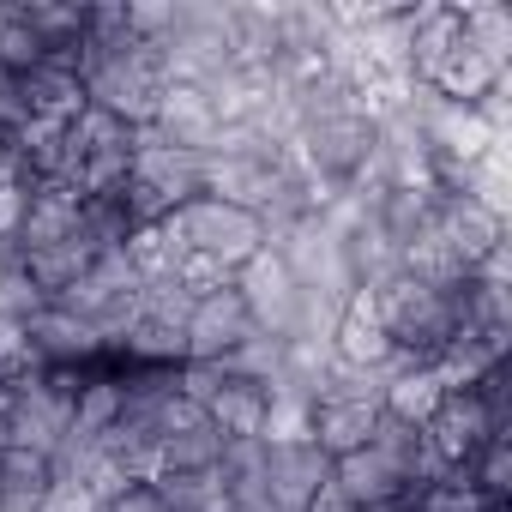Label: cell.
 <instances>
[{"label":"cell","mask_w":512,"mask_h":512,"mask_svg":"<svg viewBox=\"0 0 512 512\" xmlns=\"http://www.w3.org/2000/svg\"><path fill=\"white\" fill-rule=\"evenodd\" d=\"M211 512H241V506H229V500H223V506H211Z\"/></svg>","instance_id":"obj_26"},{"label":"cell","mask_w":512,"mask_h":512,"mask_svg":"<svg viewBox=\"0 0 512 512\" xmlns=\"http://www.w3.org/2000/svg\"><path fill=\"white\" fill-rule=\"evenodd\" d=\"M326 476H332V458L314 440H266V464H260L266 512H308Z\"/></svg>","instance_id":"obj_6"},{"label":"cell","mask_w":512,"mask_h":512,"mask_svg":"<svg viewBox=\"0 0 512 512\" xmlns=\"http://www.w3.org/2000/svg\"><path fill=\"white\" fill-rule=\"evenodd\" d=\"M25 103H31V121H49V127H73L91 103H85V79L55 67V61H37L25 79Z\"/></svg>","instance_id":"obj_19"},{"label":"cell","mask_w":512,"mask_h":512,"mask_svg":"<svg viewBox=\"0 0 512 512\" xmlns=\"http://www.w3.org/2000/svg\"><path fill=\"white\" fill-rule=\"evenodd\" d=\"M356 512H404V506H356Z\"/></svg>","instance_id":"obj_25"},{"label":"cell","mask_w":512,"mask_h":512,"mask_svg":"<svg viewBox=\"0 0 512 512\" xmlns=\"http://www.w3.org/2000/svg\"><path fill=\"white\" fill-rule=\"evenodd\" d=\"M458 25H464L470 49L512 67V7H500V0H470V7H458Z\"/></svg>","instance_id":"obj_21"},{"label":"cell","mask_w":512,"mask_h":512,"mask_svg":"<svg viewBox=\"0 0 512 512\" xmlns=\"http://www.w3.org/2000/svg\"><path fill=\"white\" fill-rule=\"evenodd\" d=\"M332 482H338V494H344L350 506H404V494H410V482H404L374 446L338 458V464H332Z\"/></svg>","instance_id":"obj_18"},{"label":"cell","mask_w":512,"mask_h":512,"mask_svg":"<svg viewBox=\"0 0 512 512\" xmlns=\"http://www.w3.org/2000/svg\"><path fill=\"white\" fill-rule=\"evenodd\" d=\"M175 253H199V260H217L223 272H241L253 253L272 241L266 217L247 211V205H229V199H211V193H193L187 205H175L163 217Z\"/></svg>","instance_id":"obj_2"},{"label":"cell","mask_w":512,"mask_h":512,"mask_svg":"<svg viewBox=\"0 0 512 512\" xmlns=\"http://www.w3.org/2000/svg\"><path fill=\"white\" fill-rule=\"evenodd\" d=\"M55 482H61L55 452H37V446H7L0 452V506L7 512H43Z\"/></svg>","instance_id":"obj_17"},{"label":"cell","mask_w":512,"mask_h":512,"mask_svg":"<svg viewBox=\"0 0 512 512\" xmlns=\"http://www.w3.org/2000/svg\"><path fill=\"white\" fill-rule=\"evenodd\" d=\"M91 260L97 253L79 241V235H67V241H55V247H31V253H13V266H19V278L37 290V302H61L85 272H91Z\"/></svg>","instance_id":"obj_16"},{"label":"cell","mask_w":512,"mask_h":512,"mask_svg":"<svg viewBox=\"0 0 512 512\" xmlns=\"http://www.w3.org/2000/svg\"><path fill=\"white\" fill-rule=\"evenodd\" d=\"M25 205H31V181L0 175V247H13L25 229Z\"/></svg>","instance_id":"obj_23"},{"label":"cell","mask_w":512,"mask_h":512,"mask_svg":"<svg viewBox=\"0 0 512 512\" xmlns=\"http://www.w3.org/2000/svg\"><path fill=\"white\" fill-rule=\"evenodd\" d=\"M235 296L247 302L253 326H260V338L284 344V338H302L308 332V308H314V290L302 284V266L290 260L284 247H260L253 260L235 272Z\"/></svg>","instance_id":"obj_4"},{"label":"cell","mask_w":512,"mask_h":512,"mask_svg":"<svg viewBox=\"0 0 512 512\" xmlns=\"http://www.w3.org/2000/svg\"><path fill=\"white\" fill-rule=\"evenodd\" d=\"M434 235L464 260V272H476L488 253L506 247V217L476 193H434Z\"/></svg>","instance_id":"obj_8"},{"label":"cell","mask_w":512,"mask_h":512,"mask_svg":"<svg viewBox=\"0 0 512 512\" xmlns=\"http://www.w3.org/2000/svg\"><path fill=\"white\" fill-rule=\"evenodd\" d=\"M133 181L151 187V193L175 211V205H187L193 193H205V157L175 151V145L151 139V127H139V139H133Z\"/></svg>","instance_id":"obj_10"},{"label":"cell","mask_w":512,"mask_h":512,"mask_svg":"<svg viewBox=\"0 0 512 512\" xmlns=\"http://www.w3.org/2000/svg\"><path fill=\"white\" fill-rule=\"evenodd\" d=\"M380 428V392H326L308 398V440L338 464L350 452H362Z\"/></svg>","instance_id":"obj_7"},{"label":"cell","mask_w":512,"mask_h":512,"mask_svg":"<svg viewBox=\"0 0 512 512\" xmlns=\"http://www.w3.org/2000/svg\"><path fill=\"white\" fill-rule=\"evenodd\" d=\"M512 79V67H500V61H488L482 49H470V43H458L446 61H440V73L422 85L428 97H440V103H458V109H476L482 97H494L500 85Z\"/></svg>","instance_id":"obj_14"},{"label":"cell","mask_w":512,"mask_h":512,"mask_svg":"<svg viewBox=\"0 0 512 512\" xmlns=\"http://www.w3.org/2000/svg\"><path fill=\"white\" fill-rule=\"evenodd\" d=\"M97 512H175L163 494H157V482H127L121 494H109Z\"/></svg>","instance_id":"obj_24"},{"label":"cell","mask_w":512,"mask_h":512,"mask_svg":"<svg viewBox=\"0 0 512 512\" xmlns=\"http://www.w3.org/2000/svg\"><path fill=\"white\" fill-rule=\"evenodd\" d=\"M506 368H494L482 386H458V392H446L440 398V410L428 416V428H422V440H428V452H434V464H440V476L446 470H470V458L494 440V434H506Z\"/></svg>","instance_id":"obj_3"},{"label":"cell","mask_w":512,"mask_h":512,"mask_svg":"<svg viewBox=\"0 0 512 512\" xmlns=\"http://www.w3.org/2000/svg\"><path fill=\"white\" fill-rule=\"evenodd\" d=\"M85 217V193L73 181H31V205H25V229L13 241V253H31V247H55L79 229Z\"/></svg>","instance_id":"obj_13"},{"label":"cell","mask_w":512,"mask_h":512,"mask_svg":"<svg viewBox=\"0 0 512 512\" xmlns=\"http://www.w3.org/2000/svg\"><path fill=\"white\" fill-rule=\"evenodd\" d=\"M446 398V380L434 362H398L386 380H380V416L404 422V428H428V416L440 410Z\"/></svg>","instance_id":"obj_15"},{"label":"cell","mask_w":512,"mask_h":512,"mask_svg":"<svg viewBox=\"0 0 512 512\" xmlns=\"http://www.w3.org/2000/svg\"><path fill=\"white\" fill-rule=\"evenodd\" d=\"M374 308H380V326H386L398 362H434L458 338V326H464L458 284L434 290V284H416L404 272H392L386 284H374Z\"/></svg>","instance_id":"obj_1"},{"label":"cell","mask_w":512,"mask_h":512,"mask_svg":"<svg viewBox=\"0 0 512 512\" xmlns=\"http://www.w3.org/2000/svg\"><path fill=\"white\" fill-rule=\"evenodd\" d=\"M217 133H223V127H217V109H211L205 85H199V79H169L163 97H157V115H151V139L205 157V151L217 145Z\"/></svg>","instance_id":"obj_9"},{"label":"cell","mask_w":512,"mask_h":512,"mask_svg":"<svg viewBox=\"0 0 512 512\" xmlns=\"http://www.w3.org/2000/svg\"><path fill=\"white\" fill-rule=\"evenodd\" d=\"M266 416H272V386L253 380V374H235L223 368L211 404H205V422L223 434V440H260L266 434Z\"/></svg>","instance_id":"obj_12"},{"label":"cell","mask_w":512,"mask_h":512,"mask_svg":"<svg viewBox=\"0 0 512 512\" xmlns=\"http://www.w3.org/2000/svg\"><path fill=\"white\" fill-rule=\"evenodd\" d=\"M25 338H31V350H37L43 368H97V362H109L97 326H85L79 314H67V308H55V302H43V308L25 320Z\"/></svg>","instance_id":"obj_11"},{"label":"cell","mask_w":512,"mask_h":512,"mask_svg":"<svg viewBox=\"0 0 512 512\" xmlns=\"http://www.w3.org/2000/svg\"><path fill=\"white\" fill-rule=\"evenodd\" d=\"M223 446H229V440H223L211 422L175 428V434L157 440V476H169V470H217V464H223Z\"/></svg>","instance_id":"obj_20"},{"label":"cell","mask_w":512,"mask_h":512,"mask_svg":"<svg viewBox=\"0 0 512 512\" xmlns=\"http://www.w3.org/2000/svg\"><path fill=\"white\" fill-rule=\"evenodd\" d=\"M253 338H260V326H253L247 302L235 296V284L217 290V296H199V302L187 308V362H217V368H229Z\"/></svg>","instance_id":"obj_5"},{"label":"cell","mask_w":512,"mask_h":512,"mask_svg":"<svg viewBox=\"0 0 512 512\" xmlns=\"http://www.w3.org/2000/svg\"><path fill=\"white\" fill-rule=\"evenodd\" d=\"M151 482H157V494H163L175 512H211V506L229 500L217 470H169V476H151Z\"/></svg>","instance_id":"obj_22"}]
</instances>
